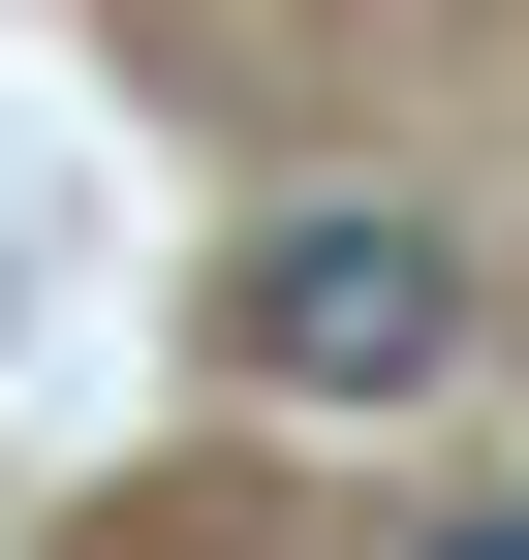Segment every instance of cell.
<instances>
[{"instance_id":"6da1fadb","label":"cell","mask_w":529,"mask_h":560,"mask_svg":"<svg viewBox=\"0 0 529 560\" xmlns=\"http://www.w3.org/2000/svg\"><path fill=\"white\" fill-rule=\"evenodd\" d=\"M219 374H249V405H436V374H468V219H405V187H311V219H249Z\"/></svg>"},{"instance_id":"7a4b0ae2","label":"cell","mask_w":529,"mask_h":560,"mask_svg":"<svg viewBox=\"0 0 529 560\" xmlns=\"http://www.w3.org/2000/svg\"><path fill=\"white\" fill-rule=\"evenodd\" d=\"M436 560H529V499H498V529H436Z\"/></svg>"}]
</instances>
